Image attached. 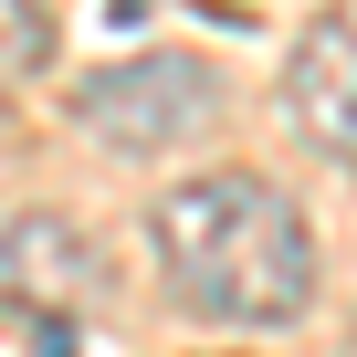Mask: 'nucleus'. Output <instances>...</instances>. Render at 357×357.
<instances>
[{
  "label": "nucleus",
  "mask_w": 357,
  "mask_h": 357,
  "mask_svg": "<svg viewBox=\"0 0 357 357\" xmlns=\"http://www.w3.org/2000/svg\"><path fill=\"white\" fill-rule=\"evenodd\" d=\"M284 126L357 168V22H315L284 53Z\"/></svg>",
  "instance_id": "20e7f679"
},
{
  "label": "nucleus",
  "mask_w": 357,
  "mask_h": 357,
  "mask_svg": "<svg viewBox=\"0 0 357 357\" xmlns=\"http://www.w3.org/2000/svg\"><path fill=\"white\" fill-rule=\"evenodd\" d=\"M53 63V11L43 0H0V84H32Z\"/></svg>",
  "instance_id": "39448f33"
},
{
  "label": "nucleus",
  "mask_w": 357,
  "mask_h": 357,
  "mask_svg": "<svg viewBox=\"0 0 357 357\" xmlns=\"http://www.w3.org/2000/svg\"><path fill=\"white\" fill-rule=\"evenodd\" d=\"M147 252L168 294L211 326H294L315 305V231L263 168H200L158 190Z\"/></svg>",
  "instance_id": "f257e3e1"
},
{
  "label": "nucleus",
  "mask_w": 357,
  "mask_h": 357,
  "mask_svg": "<svg viewBox=\"0 0 357 357\" xmlns=\"http://www.w3.org/2000/svg\"><path fill=\"white\" fill-rule=\"evenodd\" d=\"M105 294V252L63 221V211H22L0 231V305L22 315H84Z\"/></svg>",
  "instance_id": "7ed1b4c3"
},
{
  "label": "nucleus",
  "mask_w": 357,
  "mask_h": 357,
  "mask_svg": "<svg viewBox=\"0 0 357 357\" xmlns=\"http://www.w3.org/2000/svg\"><path fill=\"white\" fill-rule=\"evenodd\" d=\"M221 105H231L221 63H211V53H178V43L126 53V63H95V74L74 84V126H84V137H105L116 158L200 147V137L221 126Z\"/></svg>",
  "instance_id": "f03ea898"
}]
</instances>
